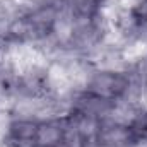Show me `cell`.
I'll use <instances>...</instances> for the list:
<instances>
[{"label":"cell","instance_id":"obj_4","mask_svg":"<svg viewBox=\"0 0 147 147\" xmlns=\"http://www.w3.org/2000/svg\"><path fill=\"white\" fill-rule=\"evenodd\" d=\"M94 140H99L111 147H137L128 121L116 120L115 116H110L101 121V127Z\"/></svg>","mask_w":147,"mask_h":147},{"label":"cell","instance_id":"obj_10","mask_svg":"<svg viewBox=\"0 0 147 147\" xmlns=\"http://www.w3.org/2000/svg\"><path fill=\"white\" fill-rule=\"evenodd\" d=\"M33 147H58V146H41V144H34Z\"/></svg>","mask_w":147,"mask_h":147},{"label":"cell","instance_id":"obj_5","mask_svg":"<svg viewBox=\"0 0 147 147\" xmlns=\"http://www.w3.org/2000/svg\"><path fill=\"white\" fill-rule=\"evenodd\" d=\"M67 132V120L65 115L43 118L38 121L36 144L41 146H60Z\"/></svg>","mask_w":147,"mask_h":147},{"label":"cell","instance_id":"obj_2","mask_svg":"<svg viewBox=\"0 0 147 147\" xmlns=\"http://www.w3.org/2000/svg\"><path fill=\"white\" fill-rule=\"evenodd\" d=\"M16 94L26 99H34V101L48 99L51 94V82H50L48 70L34 67L22 74H17Z\"/></svg>","mask_w":147,"mask_h":147},{"label":"cell","instance_id":"obj_1","mask_svg":"<svg viewBox=\"0 0 147 147\" xmlns=\"http://www.w3.org/2000/svg\"><path fill=\"white\" fill-rule=\"evenodd\" d=\"M82 89L116 106L121 103H128L130 96L135 92L127 69L115 67L94 69L87 75V80L82 86Z\"/></svg>","mask_w":147,"mask_h":147},{"label":"cell","instance_id":"obj_7","mask_svg":"<svg viewBox=\"0 0 147 147\" xmlns=\"http://www.w3.org/2000/svg\"><path fill=\"white\" fill-rule=\"evenodd\" d=\"M134 140L137 146H147V108L137 110L128 120Z\"/></svg>","mask_w":147,"mask_h":147},{"label":"cell","instance_id":"obj_3","mask_svg":"<svg viewBox=\"0 0 147 147\" xmlns=\"http://www.w3.org/2000/svg\"><path fill=\"white\" fill-rule=\"evenodd\" d=\"M38 118L16 116L7 123L3 146L5 147H33L36 144Z\"/></svg>","mask_w":147,"mask_h":147},{"label":"cell","instance_id":"obj_8","mask_svg":"<svg viewBox=\"0 0 147 147\" xmlns=\"http://www.w3.org/2000/svg\"><path fill=\"white\" fill-rule=\"evenodd\" d=\"M130 12L140 28L142 33H147V0H137L134 7H130Z\"/></svg>","mask_w":147,"mask_h":147},{"label":"cell","instance_id":"obj_9","mask_svg":"<svg viewBox=\"0 0 147 147\" xmlns=\"http://www.w3.org/2000/svg\"><path fill=\"white\" fill-rule=\"evenodd\" d=\"M87 147H111V146H108V144H103V142H99V140H92V142H91Z\"/></svg>","mask_w":147,"mask_h":147},{"label":"cell","instance_id":"obj_6","mask_svg":"<svg viewBox=\"0 0 147 147\" xmlns=\"http://www.w3.org/2000/svg\"><path fill=\"white\" fill-rule=\"evenodd\" d=\"M108 0H63L65 12L74 21L103 19V10Z\"/></svg>","mask_w":147,"mask_h":147}]
</instances>
